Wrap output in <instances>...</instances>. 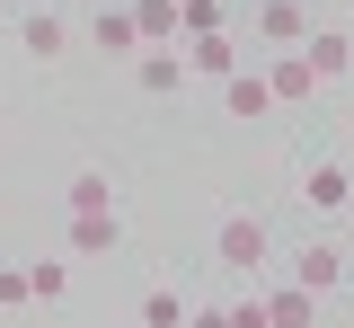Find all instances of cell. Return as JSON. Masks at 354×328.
Listing matches in <instances>:
<instances>
[{
  "instance_id": "obj_3",
  "label": "cell",
  "mask_w": 354,
  "mask_h": 328,
  "mask_svg": "<svg viewBox=\"0 0 354 328\" xmlns=\"http://www.w3.org/2000/svg\"><path fill=\"white\" fill-rule=\"evenodd\" d=\"M310 27H319V18H310V0H257V36H266L274 53H301Z\"/></svg>"
},
{
  "instance_id": "obj_14",
  "label": "cell",
  "mask_w": 354,
  "mask_h": 328,
  "mask_svg": "<svg viewBox=\"0 0 354 328\" xmlns=\"http://www.w3.org/2000/svg\"><path fill=\"white\" fill-rule=\"evenodd\" d=\"M266 311H274V328H310L319 320V293L310 284H266Z\"/></svg>"
},
{
  "instance_id": "obj_20",
  "label": "cell",
  "mask_w": 354,
  "mask_h": 328,
  "mask_svg": "<svg viewBox=\"0 0 354 328\" xmlns=\"http://www.w3.org/2000/svg\"><path fill=\"white\" fill-rule=\"evenodd\" d=\"M36 302V275L27 266H0V311H27Z\"/></svg>"
},
{
  "instance_id": "obj_11",
  "label": "cell",
  "mask_w": 354,
  "mask_h": 328,
  "mask_svg": "<svg viewBox=\"0 0 354 328\" xmlns=\"http://www.w3.org/2000/svg\"><path fill=\"white\" fill-rule=\"evenodd\" d=\"M266 80H274V107H310V98H319V71H310L301 53H274Z\"/></svg>"
},
{
  "instance_id": "obj_21",
  "label": "cell",
  "mask_w": 354,
  "mask_h": 328,
  "mask_svg": "<svg viewBox=\"0 0 354 328\" xmlns=\"http://www.w3.org/2000/svg\"><path fill=\"white\" fill-rule=\"evenodd\" d=\"M186 328H230V302H204V311H186Z\"/></svg>"
},
{
  "instance_id": "obj_10",
  "label": "cell",
  "mask_w": 354,
  "mask_h": 328,
  "mask_svg": "<svg viewBox=\"0 0 354 328\" xmlns=\"http://www.w3.org/2000/svg\"><path fill=\"white\" fill-rule=\"evenodd\" d=\"M142 45H186V0H133Z\"/></svg>"
},
{
  "instance_id": "obj_4",
  "label": "cell",
  "mask_w": 354,
  "mask_h": 328,
  "mask_svg": "<svg viewBox=\"0 0 354 328\" xmlns=\"http://www.w3.org/2000/svg\"><path fill=\"white\" fill-rule=\"evenodd\" d=\"M88 45L106 53V62H133V53H142V27H133V0H106V9L88 18Z\"/></svg>"
},
{
  "instance_id": "obj_15",
  "label": "cell",
  "mask_w": 354,
  "mask_h": 328,
  "mask_svg": "<svg viewBox=\"0 0 354 328\" xmlns=\"http://www.w3.org/2000/svg\"><path fill=\"white\" fill-rule=\"evenodd\" d=\"M62 204H71V213H115V178H106V169H71Z\"/></svg>"
},
{
  "instance_id": "obj_13",
  "label": "cell",
  "mask_w": 354,
  "mask_h": 328,
  "mask_svg": "<svg viewBox=\"0 0 354 328\" xmlns=\"http://www.w3.org/2000/svg\"><path fill=\"white\" fill-rule=\"evenodd\" d=\"M124 239V213H71V257H106Z\"/></svg>"
},
{
  "instance_id": "obj_18",
  "label": "cell",
  "mask_w": 354,
  "mask_h": 328,
  "mask_svg": "<svg viewBox=\"0 0 354 328\" xmlns=\"http://www.w3.org/2000/svg\"><path fill=\"white\" fill-rule=\"evenodd\" d=\"M230 328H274V311H266V284L230 293Z\"/></svg>"
},
{
  "instance_id": "obj_8",
  "label": "cell",
  "mask_w": 354,
  "mask_h": 328,
  "mask_svg": "<svg viewBox=\"0 0 354 328\" xmlns=\"http://www.w3.org/2000/svg\"><path fill=\"white\" fill-rule=\"evenodd\" d=\"M301 62L319 71V89H328V80H346V71H354V36H346V27H310Z\"/></svg>"
},
{
  "instance_id": "obj_23",
  "label": "cell",
  "mask_w": 354,
  "mask_h": 328,
  "mask_svg": "<svg viewBox=\"0 0 354 328\" xmlns=\"http://www.w3.org/2000/svg\"><path fill=\"white\" fill-rule=\"evenodd\" d=\"M0 9H9V0H0Z\"/></svg>"
},
{
  "instance_id": "obj_19",
  "label": "cell",
  "mask_w": 354,
  "mask_h": 328,
  "mask_svg": "<svg viewBox=\"0 0 354 328\" xmlns=\"http://www.w3.org/2000/svg\"><path fill=\"white\" fill-rule=\"evenodd\" d=\"M230 27V0H186V36H221Z\"/></svg>"
},
{
  "instance_id": "obj_16",
  "label": "cell",
  "mask_w": 354,
  "mask_h": 328,
  "mask_svg": "<svg viewBox=\"0 0 354 328\" xmlns=\"http://www.w3.org/2000/svg\"><path fill=\"white\" fill-rule=\"evenodd\" d=\"M186 311H195L186 284H151V293H142V328H186Z\"/></svg>"
},
{
  "instance_id": "obj_17",
  "label": "cell",
  "mask_w": 354,
  "mask_h": 328,
  "mask_svg": "<svg viewBox=\"0 0 354 328\" xmlns=\"http://www.w3.org/2000/svg\"><path fill=\"white\" fill-rule=\"evenodd\" d=\"M27 275H36V302H62L71 293V257H36Z\"/></svg>"
},
{
  "instance_id": "obj_7",
  "label": "cell",
  "mask_w": 354,
  "mask_h": 328,
  "mask_svg": "<svg viewBox=\"0 0 354 328\" xmlns=\"http://www.w3.org/2000/svg\"><path fill=\"white\" fill-rule=\"evenodd\" d=\"M292 284H310V293L328 302V293L346 284V248H337V239H310L301 257H292Z\"/></svg>"
},
{
  "instance_id": "obj_6",
  "label": "cell",
  "mask_w": 354,
  "mask_h": 328,
  "mask_svg": "<svg viewBox=\"0 0 354 328\" xmlns=\"http://www.w3.org/2000/svg\"><path fill=\"white\" fill-rule=\"evenodd\" d=\"M133 80H142L151 98L186 89V80H195V71H186V45H142V53H133Z\"/></svg>"
},
{
  "instance_id": "obj_12",
  "label": "cell",
  "mask_w": 354,
  "mask_h": 328,
  "mask_svg": "<svg viewBox=\"0 0 354 328\" xmlns=\"http://www.w3.org/2000/svg\"><path fill=\"white\" fill-rule=\"evenodd\" d=\"M221 107H230L239 125H257L266 107H274V80H266V71H230V80H221Z\"/></svg>"
},
{
  "instance_id": "obj_22",
  "label": "cell",
  "mask_w": 354,
  "mask_h": 328,
  "mask_svg": "<svg viewBox=\"0 0 354 328\" xmlns=\"http://www.w3.org/2000/svg\"><path fill=\"white\" fill-rule=\"evenodd\" d=\"M0 160H9V142H0Z\"/></svg>"
},
{
  "instance_id": "obj_9",
  "label": "cell",
  "mask_w": 354,
  "mask_h": 328,
  "mask_svg": "<svg viewBox=\"0 0 354 328\" xmlns=\"http://www.w3.org/2000/svg\"><path fill=\"white\" fill-rule=\"evenodd\" d=\"M186 71H195V80H230V71H239V36H230V27H221V36H186Z\"/></svg>"
},
{
  "instance_id": "obj_5",
  "label": "cell",
  "mask_w": 354,
  "mask_h": 328,
  "mask_svg": "<svg viewBox=\"0 0 354 328\" xmlns=\"http://www.w3.org/2000/svg\"><path fill=\"white\" fill-rule=\"evenodd\" d=\"M301 204H310V213H354V169H346V160H310Z\"/></svg>"
},
{
  "instance_id": "obj_2",
  "label": "cell",
  "mask_w": 354,
  "mask_h": 328,
  "mask_svg": "<svg viewBox=\"0 0 354 328\" xmlns=\"http://www.w3.org/2000/svg\"><path fill=\"white\" fill-rule=\"evenodd\" d=\"M18 45H27V62H62V53H71V18H62L53 0H36V9L18 18Z\"/></svg>"
},
{
  "instance_id": "obj_1",
  "label": "cell",
  "mask_w": 354,
  "mask_h": 328,
  "mask_svg": "<svg viewBox=\"0 0 354 328\" xmlns=\"http://www.w3.org/2000/svg\"><path fill=\"white\" fill-rule=\"evenodd\" d=\"M213 257H221V275L257 284V275H266V257H274V231H266V213H221Z\"/></svg>"
}]
</instances>
